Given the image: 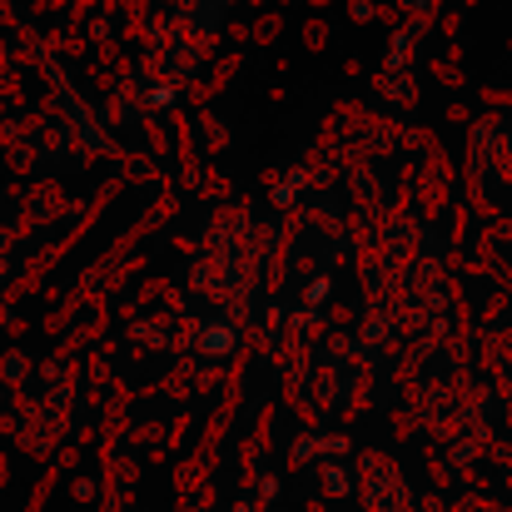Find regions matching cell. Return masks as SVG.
I'll use <instances>...</instances> for the list:
<instances>
[{
    "mask_svg": "<svg viewBox=\"0 0 512 512\" xmlns=\"http://www.w3.org/2000/svg\"><path fill=\"white\" fill-rule=\"evenodd\" d=\"M234 343H239V329H234L229 319H214V324H204V334H199V353H204V358H229Z\"/></svg>",
    "mask_w": 512,
    "mask_h": 512,
    "instance_id": "obj_1",
    "label": "cell"
},
{
    "mask_svg": "<svg viewBox=\"0 0 512 512\" xmlns=\"http://www.w3.org/2000/svg\"><path fill=\"white\" fill-rule=\"evenodd\" d=\"M234 512H249V508H234Z\"/></svg>",
    "mask_w": 512,
    "mask_h": 512,
    "instance_id": "obj_2",
    "label": "cell"
}]
</instances>
